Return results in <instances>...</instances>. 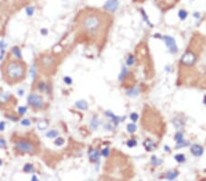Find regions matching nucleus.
<instances>
[{"instance_id":"72a5a7b5","label":"nucleus","mask_w":206,"mask_h":181,"mask_svg":"<svg viewBox=\"0 0 206 181\" xmlns=\"http://www.w3.org/2000/svg\"><path fill=\"white\" fill-rule=\"evenodd\" d=\"M137 144H138V142H137V140H135V139H130V140H128L127 142V146L130 148L136 147Z\"/></svg>"},{"instance_id":"0eeeda50","label":"nucleus","mask_w":206,"mask_h":181,"mask_svg":"<svg viewBox=\"0 0 206 181\" xmlns=\"http://www.w3.org/2000/svg\"><path fill=\"white\" fill-rule=\"evenodd\" d=\"M118 6H119L118 0H107L104 5V9L108 12L115 13L118 8Z\"/></svg>"},{"instance_id":"49530a36","label":"nucleus","mask_w":206,"mask_h":181,"mask_svg":"<svg viewBox=\"0 0 206 181\" xmlns=\"http://www.w3.org/2000/svg\"><path fill=\"white\" fill-rule=\"evenodd\" d=\"M23 94H24V91H23V90H19V91H18V95L21 96V95H23Z\"/></svg>"},{"instance_id":"b1692460","label":"nucleus","mask_w":206,"mask_h":181,"mask_svg":"<svg viewBox=\"0 0 206 181\" xmlns=\"http://www.w3.org/2000/svg\"><path fill=\"white\" fill-rule=\"evenodd\" d=\"M178 16H179V17L181 20H185L187 18V16H188V12L186 10H184V9H180L179 11V13H178Z\"/></svg>"},{"instance_id":"dca6fc26","label":"nucleus","mask_w":206,"mask_h":181,"mask_svg":"<svg viewBox=\"0 0 206 181\" xmlns=\"http://www.w3.org/2000/svg\"><path fill=\"white\" fill-rule=\"evenodd\" d=\"M37 66L36 64H32L31 67L30 68V76L31 78L32 81H35L38 75V70H37Z\"/></svg>"},{"instance_id":"58836bf2","label":"nucleus","mask_w":206,"mask_h":181,"mask_svg":"<svg viewBox=\"0 0 206 181\" xmlns=\"http://www.w3.org/2000/svg\"><path fill=\"white\" fill-rule=\"evenodd\" d=\"M7 147V141L0 135V148H6Z\"/></svg>"},{"instance_id":"20e7f679","label":"nucleus","mask_w":206,"mask_h":181,"mask_svg":"<svg viewBox=\"0 0 206 181\" xmlns=\"http://www.w3.org/2000/svg\"><path fill=\"white\" fill-rule=\"evenodd\" d=\"M27 102H28V104L30 106H31L33 109H37V110H41L43 109L44 107V101L43 98L38 94V93H31L28 95V98H27Z\"/></svg>"},{"instance_id":"f8f14e48","label":"nucleus","mask_w":206,"mask_h":181,"mask_svg":"<svg viewBox=\"0 0 206 181\" xmlns=\"http://www.w3.org/2000/svg\"><path fill=\"white\" fill-rule=\"evenodd\" d=\"M75 107L79 110H82V111H86L88 109V103L85 100L82 99V100H79L77 102H75L74 103Z\"/></svg>"},{"instance_id":"6e6552de","label":"nucleus","mask_w":206,"mask_h":181,"mask_svg":"<svg viewBox=\"0 0 206 181\" xmlns=\"http://www.w3.org/2000/svg\"><path fill=\"white\" fill-rule=\"evenodd\" d=\"M54 62H55V59L54 57L52 56H49V55H46V56H43L40 60V63L41 66L45 69H49L51 68L52 66L54 65Z\"/></svg>"},{"instance_id":"2f4dec72","label":"nucleus","mask_w":206,"mask_h":181,"mask_svg":"<svg viewBox=\"0 0 206 181\" xmlns=\"http://www.w3.org/2000/svg\"><path fill=\"white\" fill-rule=\"evenodd\" d=\"M6 48H7V43L5 42V40H1L0 41V53L1 54H5L6 52Z\"/></svg>"},{"instance_id":"7ed1b4c3","label":"nucleus","mask_w":206,"mask_h":181,"mask_svg":"<svg viewBox=\"0 0 206 181\" xmlns=\"http://www.w3.org/2000/svg\"><path fill=\"white\" fill-rule=\"evenodd\" d=\"M14 147L17 152L23 154H33L36 152V146L28 140H18L15 142Z\"/></svg>"},{"instance_id":"9d476101","label":"nucleus","mask_w":206,"mask_h":181,"mask_svg":"<svg viewBox=\"0 0 206 181\" xmlns=\"http://www.w3.org/2000/svg\"><path fill=\"white\" fill-rule=\"evenodd\" d=\"M11 93L8 92H4L0 89V104H5L11 100Z\"/></svg>"},{"instance_id":"09e8293b","label":"nucleus","mask_w":206,"mask_h":181,"mask_svg":"<svg viewBox=\"0 0 206 181\" xmlns=\"http://www.w3.org/2000/svg\"><path fill=\"white\" fill-rule=\"evenodd\" d=\"M165 150H166L167 152H170V151H171V148L168 147H165Z\"/></svg>"},{"instance_id":"423d86ee","label":"nucleus","mask_w":206,"mask_h":181,"mask_svg":"<svg viewBox=\"0 0 206 181\" xmlns=\"http://www.w3.org/2000/svg\"><path fill=\"white\" fill-rule=\"evenodd\" d=\"M160 38L163 39V41L165 42L167 48L169 49L171 53H176L178 51V47H177L174 38H172L171 36H162L160 37Z\"/></svg>"},{"instance_id":"9b49d317","label":"nucleus","mask_w":206,"mask_h":181,"mask_svg":"<svg viewBox=\"0 0 206 181\" xmlns=\"http://www.w3.org/2000/svg\"><path fill=\"white\" fill-rule=\"evenodd\" d=\"M89 157L91 162H98L100 160V153L97 151V149H91L89 151Z\"/></svg>"},{"instance_id":"a878e982","label":"nucleus","mask_w":206,"mask_h":181,"mask_svg":"<svg viewBox=\"0 0 206 181\" xmlns=\"http://www.w3.org/2000/svg\"><path fill=\"white\" fill-rule=\"evenodd\" d=\"M174 158L175 160H176L177 162H179V163H183V162H185V160H186L185 156L182 155V154H178V155H176L174 156Z\"/></svg>"},{"instance_id":"bb28decb","label":"nucleus","mask_w":206,"mask_h":181,"mask_svg":"<svg viewBox=\"0 0 206 181\" xmlns=\"http://www.w3.org/2000/svg\"><path fill=\"white\" fill-rule=\"evenodd\" d=\"M127 70L126 67H123L122 68V71H121V73H120V75H119V77H118V79H119V81H123L126 77H127Z\"/></svg>"},{"instance_id":"7c9ffc66","label":"nucleus","mask_w":206,"mask_h":181,"mask_svg":"<svg viewBox=\"0 0 206 181\" xmlns=\"http://www.w3.org/2000/svg\"><path fill=\"white\" fill-rule=\"evenodd\" d=\"M20 124L23 125V126H25V127H28V126H30V125L31 124V122H30V119L24 118V119H22V120L20 121Z\"/></svg>"},{"instance_id":"393cba45","label":"nucleus","mask_w":206,"mask_h":181,"mask_svg":"<svg viewBox=\"0 0 206 181\" xmlns=\"http://www.w3.org/2000/svg\"><path fill=\"white\" fill-rule=\"evenodd\" d=\"M138 93H139V91H138V88H135V89H132V90H130V91H127V95L130 96V97H135V96H137Z\"/></svg>"},{"instance_id":"2eb2a0df","label":"nucleus","mask_w":206,"mask_h":181,"mask_svg":"<svg viewBox=\"0 0 206 181\" xmlns=\"http://www.w3.org/2000/svg\"><path fill=\"white\" fill-rule=\"evenodd\" d=\"M38 89H39V91H40L42 93H49V92H50L49 85H48L47 83L44 82H40L38 83Z\"/></svg>"},{"instance_id":"4c0bfd02","label":"nucleus","mask_w":206,"mask_h":181,"mask_svg":"<svg viewBox=\"0 0 206 181\" xmlns=\"http://www.w3.org/2000/svg\"><path fill=\"white\" fill-rule=\"evenodd\" d=\"M140 11H141V14H142L143 17H144V20H145V21H146V22H147V24H148V25H149L150 27H152V24H151V23L149 22V20H148V17H147V16L146 15L145 11H144L143 9H141Z\"/></svg>"},{"instance_id":"5701e85b","label":"nucleus","mask_w":206,"mask_h":181,"mask_svg":"<svg viewBox=\"0 0 206 181\" xmlns=\"http://www.w3.org/2000/svg\"><path fill=\"white\" fill-rule=\"evenodd\" d=\"M127 129L128 133H134L135 132L137 131V125L135 124V123L128 124L127 126Z\"/></svg>"},{"instance_id":"f704fd0d","label":"nucleus","mask_w":206,"mask_h":181,"mask_svg":"<svg viewBox=\"0 0 206 181\" xmlns=\"http://www.w3.org/2000/svg\"><path fill=\"white\" fill-rule=\"evenodd\" d=\"M109 154H110V148L109 147L104 148V149H102V151H101V155H102L103 156H105V157L108 156Z\"/></svg>"},{"instance_id":"4468645a","label":"nucleus","mask_w":206,"mask_h":181,"mask_svg":"<svg viewBox=\"0 0 206 181\" xmlns=\"http://www.w3.org/2000/svg\"><path fill=\"white\" fill-rule=\"evenodd\" d=\"M144 147H145L147 151L151 152V151H153V150L155 149L156 145H155V143H154L151 139H147V140L144 142Z\"/></svg>"},{"instance_id":"cd10ccee","label":"nucleus","mask_w":206,"mask_h":181,"mask_svg":"<svg viewBox=\"0 0 206 181\" xmlns=\"http://www.w3.org/2000/svg\"><path fill=\"white\" fill-rule=\"evenodd\" d=\"M64 143H65V141H64V139L63 137L58 136L57 138H55V142H54V144H55L57 147H62V146H63Z\"/></svg>"},{"instance_id":"a211bd4d","label":"nucleus","mask_w":206,"mask_h":181,"mask_svg":"<svg viewBox=\"0 0 206 181\" xmlns=\"http://www.w3.org/2000/svg\"><path fill=\"white\" fill-rule=\"evenodd\" d=\"M46 136L49 139H55L59 136V132L55 130V129H51V130H49V131H48L46 133Z\"/></svg>"},{"instance_id":"4be33fe9","label":"nucleus","mask_w":206,"mask_h":181,"mask_svg":"<svg viewBox=\"0 0 206 181\" xmlns=\"http://www.w3.org/2000/svg\"><path fill=\"white\" fill-rule=\"evenodd\" d=\"M179 175V172L178 171H172V172H169L166 176V179H169V180H173L175 179Z\"/></svg>"},{"instance_id":"e433bc0d","label":"nucleus","mask_w":206,"mask_h":181,"mask_svg":"<svg viewBox=\"0 0 206 181\" xmlns=\"http://www.w3.org/2000/svg\"><path fill=\"white\" fill-rule=\"evenodd\" d=\"M138 115L137 114V113H132L131 115H130V119L132 120V122L133 123H136L138 120Z\"/></svg>"},{"instance_id":"c756f323","label":"nucleus","mask_w":206,"mask_h":181,"mask_svg":"<svg viewBox=\"0 0 206 181\" xmlns=\"http://www.w3.org/2000/svg\"><path fill=\"white\" fill-rule=\"evenodd\" d=\"M188 146H189V143H188V142H185L184 139H183V140H181V141L177 142V144H176V148L185 147H188Z\"/></svg>"},{"instance_id":"3c124183","label":"nucleus","mask_w":206,"mask_h":181,"mask_svg":"<svg viewBox=\"0 0 206 181\" xmlns=\"http://www.w3.org/2000/svg\"><path fill=\"white\" fill-rule=\"evenodd\" d=\"M2 164H3V161H2V159L0 158V166L2 165Z\"/></svg>"},{"instance_id":"6ab92c4d","label":"nucleus","mask_w":206,"mask_h":181,"mask_svg":"<svg viewBox=\"0 0 206 181\" xmlns=\"http://www.w3.org/2000/svg\"><path fill=\"white\" fill-rule=\"evenodd\" d=\"M105 115H106V116H108L109 118H111L112 122H114V123H115V124H118V123L120 122V120H121V118H119V117L115 116V115H114V114H113L112 112H110V111H106V112H105Z\"/></svg>"},{"instance_id":"c85d7f7f","label":"nucleus","mask_w":206,"mask_h":181,"mask_svg":"<svg viewBox=\"0 0 206 181\" xmlns=\"http://www.w3.org/2000/svg\"><path fill=\"white\" fill-rule=\"evenodd\" d=\"M27 112H28V107L27 106H19L17 108V114L19 115H26Z\"/></svg>"},{"instance_id":"39448f33","label":"nucleus","mask_w":206,"mask_h":181,"mask_svg":"<svg viewBox=\"0 0 206 181\" xmlns=\"http://www.w3.org/2000/svg\"><path fill=\"white\" fill-rule=\"evenodd\" d=\"M196 61V56L193 52L187 51L180 58V63L184 66H192Z\"/></svg>"},{"instance_id":"f03ea898","label":"nucleus","mask_w":206,"mask_h":181,"mask_svg":"<svg viewBox=\"0 0 206 181\" xmlns=\"http://www.w3.org/2000/svg\"><path fill=\"white\" fill-rule=\"evenodd\" d=\"M101 18L96 14H88L82 19V27L89 33L95 34L101 28Z\"/></svg>"},{"instance_id":"f257e3e1","label":"nucleus","mask_w":206,"mask_h":181,"mask_svg":"<svg viewBox=\"0 0 206 181\" xmlns=\"http://www.w3.org/2000/svg\"><path fill=\"white\" fill-rule=\"evenodd\" d=\"M26 65L19 61H10L5 67L6 76L12 81H19L26 75Z\"/></svg>"},{"instance_id":"ddd939ff","label":"nucleus","mask_w":206,"mask_h":181,"mask_svg":"<svg viewBox=\"0 0 206 181\" xmlns=\"http://www.w3.org/2000/svg\"><path fill=\"white\" fill-rule=\"evenodd\" d=\"M11 53L13 54V56L15 57V59L17 60V61H21L22 58H23V56H22V51H21L20 48L17 47V46H15V47H13V48L11 49Z\"/></svg>"},{"instance_id":"a19ab883","label":"nucleus","mask_w":206,"mask_h":181,"mask_svg":"<svg viewBox=\"0 0 206 181\" xmlns=\"http://www.w3.org/2000/svg\"><path fill=\"white\" fill-rule=\"evenodd\" d=\"M63 82L67 84V85H71L73 83V79L70 76H65L63 78Z\"/></svg>"},{"instance_id":"473e14b6","label":"nucleus","mask_w":206,"mask_h":181,"mask_svg":"<svg viewBox=\"0 0 206 181\" xmlns=\"http://www.w3.org/2000/svg\"><path fill=\"white\" fill-rule=\"evenodd\" d=\"M134 63H135V57L133 55H129L127 59V64L128 66H131Z\"/></svg>"},{"instance_id":"c9c22d12","label":"nucleus","mask_w":206,"mask_h":181,"mask_svg":"<svg viewBox=\"0 0 206 181\" xmlns=\"http://www.w3.org/2000/svg\"><path fill=\"white\" fill-rule=\"evenodd\" d=\"M151 163L154 165H159L160 163H162V160H158L157 157H156L155 156H153L151 157Z\"/></svg>"},{"instance_id":"8fccbe9b","label":"nucleus","mask_w":206,"mask_h":181,"mask_svg":"<svg viewBox=\"0 0 206 181\" xmlns=\"http://www.w3.org/2000/svg\"><path fill=\"white\" fill-rule=\"evenodd\" d=\"M204 103L206 105V95L204 96Z\"/></svg>"},{"instance_id":"de8ad7c7","label":"nucleus","mask_w":206,"mask_h":181,"mask_svg":"<svg viewBox=\"0 0 206 181\" xmlns=\"http://www.w3.org/2000/svg\"><path fill=\"white\" fill-rule=\"evenodd\" d=\"M193 16H195V17H200V14H199V13H197V12H195V13L193 14Z\"/></svg>"},{"instance_id":"a18cd8bd","label":"nucleus","mask_w":206,"mask_h":181,"mask_svg":"<svg viewBox=\"0 0 206 181\" xmlns=\"http://www.w3.org/2000/svg\"><path fill=\"white\" fill-rule=\"evenodd\" d=\"M31 180L32 181H38V180H39V178L37 177V175H35V174H33V175H32Z\"/></svg>"},{"instance_id":"c03bdc74","label":"nucleus","mask_w":206,"mask_h":181,"mask_svg":"<svg viewBox=\"0 0 206 181\" xmlns=\"http://www.w3.org/2000/svg\"><path fill=\"white\" fill-rule=\"evenodd\" d=\"M40 33H41L42 35H45V36H46L48 34V29H40Z\"/></svg>"},{"instance_id":"aec40b11","label":"nucleus","mask_w":206,"mask_h":181,"mask_svg":"<svg viewBox=\"0 0 206 181\" xmlns=\"http://www.w3.org/2000/svg\"><path fill=\"white\" fill-rule=\"evenodd\" d=\"M23 172L25 173H34L35 172V167L32 164H26L23 166Z\"/></svg>"},{"instance_id":"412c9836","label":"nucleus","mask_w":206,"mask_h":181,"mask_svg":"<svg viewBox=\"0 0 206 181\" xmlns=\"http://www.w3.org/2000/svg\"><path fill=\"white\" fill-rule=\"evenodd\" d=\"M25 12H26V15L28 16H32L35 14V7H33V6H28V7L25 8Z\"/></svg>"},{"instance_id":"ea45409f","label":"nucleus","mask_w":206,"mask_h":181,"mask_svg":"<svg viewBox=\"0 0 206 181\" xmlns=\"http://www.w3.org/2000/svg\"><path fill=\"white\" fill-rule=\"evenodd\" d=\"M175 140H176V142L183 140V134L181 133H177L176 135H175Z\"/></svg>"},{"instance_id":"1a4fd4ad","label":"nucleus","mask_w":206,"mask_h":181,"mask_svg":"<svg viewBox=\"0 0 206 181\" xmlns=\"http://www.w3.org/2000/svg\"><path fill=\"white\" fill-rule=\"evenodd\" d=\"M190 152L194 156H201L204 154V148L203 147H201L200 145L194 144L190 147Z\"/></svg>"},{"instance_id":"79ce46f5","label":"nucleus","mask_w":206,"mask_h":181,"mask_svg":"<svg viewBox=\"0 0 206 181\" xmlns=\"http://www.w3.org/2000/svg\"><path fill=\"white\" fill-rule=\"evenodd\" d=\"M6 128V123L4 121H1L0 122V132H3Z\"/></svg>"},{"instance_id":"f3484780","label":"nucleus","mask_w":206,"mask_h":181,"mask_svg":"<svg viewBox=\"0 0 206 181\" xmlns=\"http://www.w3.org/2000/svg\"><path fill=\"white\" fill-rule=\"evenodd\" d=\"M99 124H100V122H99L97 116H94V117L92 118L91 122H90V127H91V129H92V130H96V129L98 128V126H99Z\"/></svg>"},{"instance_id":"37998d69","label":"nucleus","mask_w":206,"mask_h":181,"mask_svg":"<svg viewBox=\"0 0 206 181\" xmlns=\"http://www.w3.org/2000/svg\"><path fill=\"white\" fill-rule=\"evenodd\" d=\"M6 117H7V118H8L9 120L13 121V122H15V121H18V118H17V117H15V116H11V115H7Z\"/></svg>"}]
</instances>
